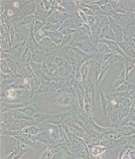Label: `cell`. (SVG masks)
Masks as SVG:
<instances>
[{"label": "cell", "mask_w": 135, "mask_h": 159, "mask_svg": "<svg viewBox=\"0 0 135 159\" xmlns=\"http://www.w3.org/2000/svg\"><path fill=\"white\" fill-rule=\"evenodd\" d=\"M55 99L58 104H60L61 107H71L74 106V102H76L77 97L76 94L74 93H70L66 92H59L55 96Z\"/></svg>", "instance_id": "cell-1"}, {"label": "cell", "mask_w": 135, "mask_h": 159, "mask_svg": "<svg viewBox=\"0 0 135 159\" xmlns=\"http://www.w3.org/2000/svg\"><path fill=\"white\" fill-rule=\"evenodd\" d=\"M37 7H38V3L34 2V1H29L26 2L23 6L21 11H19L17 13L16 18H22L25 16H31V15H35L37 11Z\"/></svg>", "instance_id": "cell-2"}, {"label": "cell", "mask_w": 135, "mask_h": 159, "mask_svg": "<svg viewBox=\"0 0 135 159\" xmlns=\"http://www.w3.org/2000/svg\"><path fill=\"white\" fill-rule=\"evenodd\" d=\"M109 24H110V27L112 29L114 35H115L116 42L117 43L122 42L123 41V35H124V28L119 23H117L112 17H109Z\"/></svg>", "instance_id": "cell-3"}, {"label": "cell", "mask_w": 135, "mask_h": 159, "mask_svg": "<svg viewBox=\"0 0 135 159\" xmlns=\"http://www.w3.org/2000/svg\"><path fill=\"white\" fill-rule=\"evenodd\" d=\"M67 125L70 129V131L72 132L74 137H78V138H83L86 135V131L84 129L74 121H67Z\"/></svg>", "instance_id": "cell-4"}, {"label": "cell", "mask_w": 135, "mask_h": 159, "mask_svg": "<svg viewBox=\"0 0 135 159\" xmlns=\"http://www.w3.org/2000/svg\"><path fill=\"white\" fill-rule=\"evenodd\" d=\"M38 43L40 45V47L44 49L45 51H47L48 53H52V51H56L59 48V46H57L50 37H44L40 41H38Z\"/></svg>", "instance_id": "cell-5"}, {"label": "cell", "mask_w": 135, "mask_h": 159, "mask_svg": "<svg viewBox=\"0 0 135 159\" xmlns=\"http://www.w3.org/2000/svg\"><path fill=\"white\" fill-rule=\"evenodd\" d=\"M32 122L23 120V119H15V121L9 126L8 131H22L25 127L32 125Z\"/></svg>", "instance_id": "cell-6"}, {"label": "cell", "mask_w": 135, "mask_h": 159, "mask_svg": "<svg viewBox=\"0 0 135 159\" xmlns=\"http://www.w3.org/2000/svg\"><path fill=\"white\" fill-rule=\"evenodd\" d=\"M27 47V41H21L17 43L16 45L11 47V49L9 50V52L13 54L15 57H19V56H22L23 52L25 51V49Z\"/></svg>", "instance_id": "cell-7"}, {"label": "cell", "mask_w": 135, "mask_h": 159, "mask_svg": "<svg viewBox=\"0 0 135 159\" xmlns=\"http://www.w3.org/2000/svg\"><path fill=\"white\" fill-rule=\"evenodd\" d=\"M18 111H21L23 113H25L26 116H30V117H33L35 114H36L37 112L40 111L39 109V107L38 104L35 102V103H31V104H28V106H26L25 107L23 108H20V109H17Z\"/></svg>", "instance_id": "cell-8"}, {"label": "cell", "mask_w": 135, "mask_h": 159, "mask_svg": "<svg viewBox=\"0 0 135 159\" xmlns=\"http://www.w3.org/2000/svg\"><path fill=\"white\" fill-rule=\"evenodd\" d=\"M125 81H126V72H125V69H124V66H122L120 72H118V74L114 77V83L112 86V89H117Z\"/></svg>", "instance_id": "cell-9"}, {"label": "cell", "mask_w": 135, "mask_h": 159, "mask_svg": "<svg viewBox=\"0 0 135 159\" xmlns=\"http://www.w3.org/2000/svg\"><path fill=\"white\" fill-rule=\"evenodd\" d=\"M118 45L128 58H130L132 60L135 59V50L133 49V47L128 42L122 41V42H119Z\"/></svg>", "instance_id": "cell-10"}, {"label": "cell", "mask_w": 135, "mask_h": 159, "mask_svg": "<svg viewBox=\"0 0 135 159\" xmlns=\"http://www.w3.org/2000/svg\"><path fill=\"white\" fill-rule=\"evenodd\" d=\"M109 4L111 5L113 10L115 11V13H120V14H127L128 12V6L126 3H124L122 1H110Z\"/></svg>", "instance_id": "cell-11"}, {"label": "cell", "mask_w": 135, "mask_h": 159, "mask_svg": "<svg viewBox=\"0 0 135 159\" xmlns=\"http://www.w3.org/2000/svg\"><path fill=\"white\" fill-rule=\"evenodd\" d=\"M48 54L47 51H45L44 49L40 48L36 51H34L32 53V62L34 63H38V64H42L45 62V57Z\"/></svg>", "instance_id": "cell-12"}, {"label": "cell", "mask_w": 135, "mask_h": 159, "mask_svg": "<svg viewBox=\"0 0 135 159\" xmlns=\"http://www.w3.org/2000/svg\"><path fill=\"white\" fill-rule=\"evenodd\" d=\"M89 71L93 74V76L96 77L97 80H98L99 74L101 72V64L96 59L89 60Z\"/></svg>", "instance_id": "cell-13"}, {"label": "cell", "mask_w": 135, "mask_h": 159, "mask_svg": "<svg viewBox=\"0 0 135 159\" xmlns=\"http://www.w3.org/2000/svg\"><path fill=\"white\" fill-rule=\"evenodd\" d=\"M35 138H36V141L46 144V145H48V144L52 141V138L49 135L48 131H44V130L41 131L39 134H37V135L35 136Z\"/></svg>", "instance_id": "cell-14"}, {"label": "cell", "mask_w": 135, "mask_h": 159, "mask_svg": "<svg viewBox=\"0 0 135 159\" xmlns=\"http://www.w3.org/2000/svg\"><path fill=\"white\" fill-rule=\"evenodd\" d=\"M96 48L97 49V51L99 52V54L101 55H108V54H114L110 48H109L106 43H103L102 41H99L96 44Z\"/></svg>", "instance_id": "cell-15"}, {"label": "cell", "mask_w": 135, "mask_h": 159, "mask_svg": "<svg viewBox=\"0 0 135 159\" xmlns=\"http://www.w3.org/2000/svg\"><path fill=\"white\" fill-rule=\"evenodd\" d=\"M27 47H28L30 50H31L32 52L36 51V50H38V49L41 48V47H40L39 43H38V41H37L36 37H35V35H34L33 33H32L31 35H30V37H29L28 41H27Z\"/></svg>", "instance_id": "cell-16"}, {"label": "cell", "mask_w": 135, "mask_h": 159, "mask_svg": "<svg viewBox=\"0 0 135 159\" xmlns=\"http://www.w3.org/2000/svg\"><path fill=\"white\" fill-rule=\"evenodd\" d=\"M107 147L106 145H102V144H97V145H94L92 149V156L94 157H98L102 155V154L106 151Z\"/></svg>", "instance_id": "cell-17"}, {"label": "cell", "mask_w": 135, "mask_h": 159, "mask_svg": "<svg viewBox=\"0 0 135 159\" xmlns=\"http://www.w3.org/2000/svg\"><path fill=\"white\" fill-rule=\"evenodd\" d=\"M53 114L39 111V112H37L36 114H35V116H33V118H34V120H35V123H40V122H43L44 120H47V119L51 118L53 116Z\"/></svg>", "instance_id": "cell-18"}, {"label": "cell", "mask_w": 135, "mask_h": 159, "mask_svg": "<svg viewBox=\"0 0 135 159\" xmlns=\"http://www.w3.org/2000/svg\"><path fill=\"white\" fill-rule=\"evenodd\" d=\"M19 77H17L16 75H14V74H9V75H4V74H1V83L5 84H11L16 81V80L18 79Z\"/></svg>", "instance_id": "cell-19"}, {"label": "cell", "mask_w": 135, "mask_h": 159, "mask_svg": "<svg viewBox=\"0 0 135 159\" xmlns=\"http://www.w3.org/2000/svg\"><path fill=\"white\" fill-rule=\"evenodd\" d=\"M134 88L133 84H131L129 82L125 81L121 86H119L117 89H111V92H121V93H129L130 91H132Z\"/></svg>", "instance_id": "cell-20"}, {"label": "cell", "mask_w": 135, "mask_h": 159, "mask_svg": "<svg viewBox=\"0 0 135 159\" xmlns=\"http://www.w3.org/2000/svg\"><path fill=\"white\" fill-rule=\"evenodd\" d=\"M41 131H43V130H41V128L36 126V125H34V124H32V125H29L27 127H25L22 130V132L30 134V135H33V136H36L37 134H39Z\"/></svg>", "instance_id": "cell-21"}, {"label": "cell", "mask_w": 135, "mask_h": 159, "mask_svg": "<svg viewBox=\"0 0 135 159\" xmlns=\"http://www.w3.org/2000/svg\"><path fill=\"white\" fill-rule=\"evenodd\" d=\"M32 51L30 50L28 47H26L25 51L23 52L22 56H21V63L24 64H30L32 61Z\"/></svg>", "instance_id": "cell-22"}, {"label": "cell", "mask_w": 135, "mask_h": 159, "mask_svg": "<svg viewBox=\"0 0 135 159\" xmlns=\"http://www.w3.org/2000/svg\"><path fill=\"white\" fill-rule=\"evenodd\" d=\"M45 24H46V22H43L41 21V20H35V21L33 22V26H32V33L34 35L38 34L40 31H42V29L44 28Z\"/></svg>", "instance_id": "cell-23"}, {"label": "cell", "mask_w": 135, "mask_h": 159, "mask_svg": "<svg viewBox=\"0 0 135 159\" xmlns=\"http://www.w3.org/2000/svg\"><path fill=\"white\" fill-rule=\"evenodd\" d=\"M101 15H104V16H107V17H111L112 15L115 13V11H114L112 6L109 3L101 6Z\"/></svg>", "instance_id": "cell-24"}, {"label": "cell", "mask_w": 135, "mask_h": 159, "mask_svg": "<svg viewBox=\"0 0 135 159\" xmlns=\"http://www.w3.org/2000/svg\"><path fill=\"white\" fill-rule=\"evenodd\" d=\"M77 33L81 35V36H91V37H92L91 27H89L88 24H83L82 27H79L77 30Z\"/></svg>", "instance_id": "cell-25"}, {"label": "cell", "mask_w": 135, "mask_h": 159, "mask_svg": "<svg viewBox=\"0 0 135 159\" xmlns=\"http://www.w3.org/2000/svg\"><path fill=\"white\" fill-rule=\"evenodd\" d=\"M79 72H81L82 78H83V82H84L87 80L88 74H89V61L86 62L84 64L82 65L81 69H79Z\"/></svg>", "instance_id": "cell-26"}, {"label": "cell", "mask_w": 135, "mask_h": 159, "mask_svg": "<svg viewBox=\"0 0 135 159\" xmlns=\"http://www.w3.org/2000/svg\"><path fill=\"white\" fill-rule=\"evenodd\" d=\"M101 108H102V111H103V113L106 116V109H107L108 104L110 103V101H109L107 97H106V94H104L103 92H101Z\"/></svg>", "instance_id": "cell-27"}, {"label": "cell", "mask_w": 135, "mask_h": 159, "mask_svg": "<svg viewBox=\"0 0 135 159\" xmlns=\"http://www.w3.org/2000/svg\"><path fill=\"white\" fill-rule=\"evenodd\" d=\"M54 155H55V151L53 150V149L50 148L49 146H47L46 148H45V150H43L42 155L39 159H52Z\"/></svg>", "instance_id": "cell-28"}, {"label": "cell", "mask_w": 135, "mask_h": 159, "mask_svg": "<svg viewBox=\"0 0 135 159\" xmlns=\"http://www.w3.org/2000/svg\"><path fill=\"white\" fill-rule=\"evenodd\" d=\"M124 59H125V58H123L122 56H120V55L113 54L112 56L110 57V59H109L108 65H109V66H112L113 64H118V63H121V62L124 63Z\"/></svg>", "instance_id": "cell-29"}, {"label": "cell", "mask_w": 135, "mask_h": 159, "mask_svg": "<svg viewBox=\"0 0 135 159\" xmlns=\"http://www.w3.org/2000/svg\"><path fill=\"white\" fill-rule=\"evenodd\" d=\"M0 69H1V74L4 75H9V74H12L11 70H10L9 66H8V63L5 59H1V65H0Z\"/></svg>", "instance_id": "cell-30"}, {"label": "cell", "mask_w": 135, "mask_h": 159, "mask_svg": "<svg viewBox=\"0 0 135 159\" xmlns=\"http://www.w3.org/2000/svg\"><path fill=\"white\" fill-rule=\"evenodd\" d=\"M110 67L111 66H106V67H104V68H101V74H99V77H98V80H97V87H98V84L101 83V81L103 80V78L106 77V74H108V72H109V70H110Z\"/></svg>", "instance_id": "cell-31"}, {"label": "cell", "mask_w": 135, "mask_h": 159, "mask_svg": "<svg viewBox=\"0 0 135 159\" xmlns=\"http://www.w3.org/2000/svg\"><path fill=\"white\" fill-rule=\"evenodd\" d=\"M126 81L135 87V68L132 70V71H130V73L126 76Z\"/></svg>", "instance_id": "cell-32"}, {"label": "cell", "mask_w": 135, "mask_h": 159, "mask_svg": "<svg viewBox=\"0 0 135 159\" xmlns=\"http://www.w3.org/2000/svg\"><path fill=\"white\" fill-rule=\"evenodd\" d=\"M66 63H67V61H66V60H65L63 57L57 56L56 59H55V64H56V66H57L58 68H60V67H64L65 65H66Z\"/></svg>", "instance_id": "cell-33"}, {"label": "cell", "mask_w": 135, "mask_h": 159, "mask_svg": "<svg viewBox=\"0 0 135 159\" xmlns=\"http://www.w3.org/2000/svg\"><path fill=\"white\" fill-rule=\"evenodd\" d=\"M131 149H126L125 151L122 153V156H121V159H132L131 158Z\"/></svg>", "instance_id": "cell-34"}, {"label": "cell", "mask_w": 135, "mask_h": 159, "mask_svg": "<svg viewBox=\"0 0 135 159\" xmlns=\"http://www.w3.org/2000/svg\"><path fill=\"white\" fill-rule=\"evenodd\" d=\"M77 12L79 13V15L81 16V18H82V20L83 21V23L84 24H88V15H86L84 14L82 10H79V9H77Z\"/></svg>", "instance_id": "cell-35"}, {"label": "cell", "mask_w": 135, "mask_h": 159, "mask_svg": "<svg viewBox=\"0 0 135 159\" xmlns=\"http://www.w3.org/2000/svg\"><path fill=\"white\" fill-rule=\"evenodd\" d=\"M43 3H44V7H45V10H46L47 12H49L50 10H51V8H52L53 1H46V0H44Z\"/></svg>", "instance_id": "cell-36"}, {"label": "cell", "mask_w": 135, "mask_h": 159, "mask_svg": "<svg viewBox=\"0 0 135 159\" xmlns=\"http://www.w3.org/2000/svg\"><path fill=\"white\" fill-rule=\"evenodd\" d=\"M26 151H27V150H24V149H20V151L17 153V155L15 156L13 159H20V158H22V156L24 155L25 153H26Z\"/></svg>", "instance_id": "cell-37"}, {"label": "cell", "mask_w": 135, "mask_h": 159, "mask_svg": "<svg viewBox=\"0 0 135 159\" xmlns=\"http://www.w3.org/2000/svg\"><path fill=\"white\" fill-rule=\"evenodd\" d=\"M127 14L131 17V19H133V21H135V9H130V8H129Z\"/></svg>", "instance_id": "cell-38"}]
</instances>
